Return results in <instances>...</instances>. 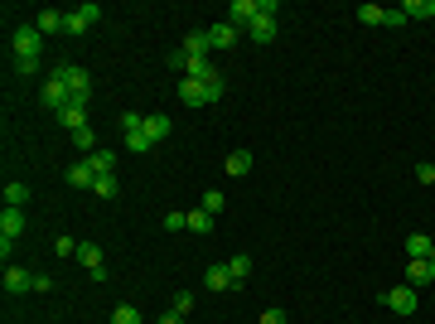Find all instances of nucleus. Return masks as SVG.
<instances>
[{"mask_svg":"<svg viewBox=\"0 0 435 324\" xmlns=\"http://www.w3.org/2000/svg\"><path fill=\"white\" fill-rule=\"evenodd\" d=\"M222 97V78H208V82H198V78H184L179 82V102L184 107H208V102H218Z\"/></svg>","mask_w":435,"mask_h":324,"instance_id":"f03ea898","label":"nucleus"},{"mask_svg":"<svg viewBox=\"0 0 435 324\" xmlns=\"http://www.w3.org/2000/svg\"><path fill=\"white\" fill-rule=\"evenodd\" d=\"M407 20H435V0H402Z\"/></svg>","mask_w":435,"mask_h":324,"instance_id":"aec40b11","label":"nucleus"},{"mask_svg":"<svg viewBox=\"0 0 435 324\" xmlns=\"http://www.w3.org/2000/svg\"><path fill=\"white\" fill-rule=\"evenodd\" d=\"M179 49H184L189 58H208V49H213V39H208V29H189Z\"/></svg>","mask_w":435,"mask_h":324,"instance_id":"ddd939ff","label":"nucleus"},{"mask_svg":"<svg viewBox=\"0 0 435 324\" xmlns=\"http://www.w3.org/2000/svg\"><path fill=\"white\" fill-rule=\"evenodd\" d=\"M382 15H387V5H358V20H363V25H382Z\"/></svg>","mask_w":435,"mask_h":324,"instance_id":"c85d7f7f","label":"nucleus"},{"mask_svg":"<svg viewBox=\"0 0 435 324\" xmlns=\"http://www.w3.org/2000/svg\"><path fill=\"white\" fill-rule=\"evenodd\" d=\"M126 150H131V155H145V150H150L145 131H126Z\"/></svg>","mask_w":435,"mask_h":324,"instance_id":"2f4dec72","label":"nucleus"},{"mask_svg":"<svg viewBox=\"0 0 435 324\" xmlns=\"http://www.w3.org/2000/svg\"><path fill=\"white\" fill-rule=\"evenodd\" d=\"M111 324H145V320H140L136 305H116V310H111Z\"/></svg>","mask_w":435,"mask_h":324,"instance_id":"bb28decb","label":"nucleus"},{"mask_svg":"<svg viewBox=\"0 0 435 324\" xmlns=\"http://www.w3.org/2000/svg\"><path fill=\"white\" fill-rule=\"evenodd\" d=\"M382 305L387 310H397V315H416V286H392V291H382Z\"/></svg>","mask_w":435,"mask_h":324,"instance_id":"20e7f679","label":"nucleus"},{"mask_svg":"<svg viewBox=\"0 0 435 324\" xmlns=\"http://www.w3.org/2000/svg\"><path fill=\"white\" fill-rule=\"evenodd\" d=\"M29 25L39 29V34H58V29H68V15H63V10H39Z\"/></svg>","mask_w":435,"mask_h":324,"instance_id":"4468645a","label":"nucleus"},{"mask_svg":"<svg viewBox=\"0 0 435 324\" xmlns=\"http://www.w3.org/2000/svg\"><path fill=\"white\" fill-rule=\"evenodd\" d=\"M87 160H92V169H97V174H116V150H92Z\"/></svg>","mask_w":435,"mask_h":324,"instance_id":"5701e85b","label":"nucleus"},{"mask_svg":"<svg viewBox=\"0 0 435 324\" xmlns=\"http://www.w3.org/2000/svg\"><path fill=\"white\" fill-rule=\"evenodd\" d=\"M54 73L68 82V92H73V107H87V102H92V78H87V68H78V63H58Z\"/></svg>","mask_w":435,"mask_h":324,"instance_id":"7ed1b4c3","label":"nucleus"},{"mask_svg":"<svg viewBox=\"0 0 435 324\" xmlns=\"http://www.w3.org/2000/svg\"><path fill=\"white\" fill-rule=\"evenodd\" d=\"M208 39H213V49H232V44H237V25H227V20H222V25L208 29Z\"/></svg>","mask_w":435,"mask_h":324,"instance_id":"6ab92c4d","label":"nucleus"},{"mask_svg":"<svg viewBox=\"0 0 435 324\" xmlns=\"http://www.w3.org/2000/svg\"><path fill=\"white\" fill-rule=\"evenodd\" d=\"M169 131H174V126H169V116H164V111L145 116V140H150V145H160V140H164Z\"/></svg>","mask_w":435,"mask_h":324,"instance_id":"2eb2a0df","label":"nucleus"},{"mask_svg":"<svg viewBox=\"0 0 435 324\" xmlns=\"http://www.w3.org/2000/svg\"><path fill=\"white\" fill-rule=\"evenodd\" d=\"M78 262L87 267V276H92V281H107V262H102V247L82 242V247H78Z\"/></svg>","mask_w":435,"mask_h":324,"instance_id":"6e6552de","label":"nucleus"},{"mask_svg":"<svg viewBox=\"0 0 435 324\" xmlns=\"http://www.w3.org/2000/svg\"><path fill=\"white\" fill-rule=\"evenodd\" d=\"M155 324H184V315H174V310H169V315H160Z\"/></svg>","mask_w":435,"mask_h":324,"instance_id":"58836bf2","label":"nucleus"},{"mask_svg":"<svg viewBox=\"0 0 435 324\" xmlns=\"http://www.w3.org/2000/svg\"><path fill=\"white\" fill-rule=\"evenodd\" d=\"M10 296H25V291H34V271H25V267H5V281H0Z\"/></svg>","mask_w":435,"mask_h":324,"instance_id":"1a4fd4ad","label":"nucleus"},{"mask_svg":"<svg viewBox=\"0 0 435 324\" xmlns=\"http://www.w3.org/2000/svg\"><path fill=\"white\" fill-rule=\"evenodd\" d=\"M203 291H237V281H232L227 262H222V267H208V271H203Z\"/></svg>","mask_w":435,"mask_h":324,"instance_id":"f8f14e48","label":"nucleus"},{"mask_svg":"<svg viewBox=\"0 0 435 324\" xmlns=\"http://www.w3.org/2000/svg\"><path fill=\"white\" fill-rule=\"evenodd\" d=\"M227 271H232V281L242 286L247 276H252V257H242V252H237V257H227Z\"/></svg>","mask_w":435,"mask_h":324,"instance_id":"393cba45","label":"nucleus"},{"mask_svg":"<svg viewBox=\"0 0 435 324\" xmlns=\"http://www.w3.org/2000/svg\"><path fill=\"white\" fill-rule=\"evenodd\" d=\"M189 233H198V238H208V233H213V213L193 208V213H189Z\"/></svg>","mask_w":435,"mask_h":324,"instance_id":"b1692460","label":"nucleus"},{"mask_svg":"<svg viewBox=\"0 0 435 324\" xmlns=\"http://www.w3.org/2000/svg\"><path fill=\"white\" fill-rule=\"evenodd\" d=\"M116 189H121V184H116V174H97V184H92L97 199H116Z\"/></svg>","mask_w":435,"mask_h":324,"instance_id":"a878e982","label":"nucleus"},{"mask_svg":"<svg viewBox=\"0 0 435 324\" xmlns=\"http://www.w3.org/2000/svg\"><path fill=\"white\" fill-rule=\"evenodd\" d=\"M431 267H435V247H431Z\"/></svg>","mask_w":435,"mask_h":324,"instance_id":"ea45409f","label":"nucleus"},{"mask_svg":"<svg viewBox=\"0 0 435 324\" xmlns=\"http://www.w3.org/2000/svg\"><path fill=\"white\" fill-rule=\"evenodd\" d=\"M39 97H44V107L54 111V116H58V111H63V107H68V102H73V92H68V82L58 78V73H49V82H44V92H39Z\"/></svg>","mask_w":435,"mask_h":324,"instance_id":"39448f33","label":"nucleus"},{"mask_svg":"<svg viewBox=\"0 0 435 324\" xmlns=\"http://www.w3.org/2000/svg\"><path fill=\"white\" fill-rule=\"evenodd\" d=\"M63 179H68L73 189H92V184H97V169H92V160H78V164L63 169Z\"/></svg>","mask_w":435,"mask_h":324,"instance_id":"9d476101","label":"nucleus"},{"mask_svg":"<svg viewBox=\"0 0 435 324\" xmlns=\"http://www.w3.org/2000/svg\"><path fill=\"white\" fill-rule=\"evenodd\" d=\"M121 131H145V116L140 111H121Z\"/></svg>","mask_w":435,"mask_h":324,"instance_id":"72a5a7b5","label":"nucleus"},{"mask_svg":"<svg viewBox=\"0 0 435 324\" xmlns=\"http://www.w3.org/2000/svg\"><path fill=\"white\" fill-rule=\"evenodd\" d=\"M222 208H227V199H222V189H208V194H203V213H222Z\"/></svg>","mask_w":435,"mask_h":324,"instance_id":"cd10ccee","label":"nucleus"},{"mask_svg":"<svg viewBox=\"0 0 435 324\" xmlns=\"http://www.w3.org/2000/svg\"><path fill=\"white\" fill-rule=\"evenodd\" d=\"M58 121H63L68 131H82V126H87V107H73V102H68V107L58 111Z\"/></svg>","mask_w":435,"mask_h":324,"instance_id":"4be33fe9","label":"nucleus"},{"mask_svg":"<svg viewBox=\"0 0 435 324\" xmlns=\"http://www.w3.org/2000/svg\"><path fill=\"white\" fill-rule=\"evenodd\" d=\"M10 54H15V68L20 73H39V54H44V34L34 25H20V29H10Z\"/></svg>","mask_w":435,"mask_h":324,"instance_id":"f257e3e1","label":"nucleus"},{"mask_svg":"<svg viewBox=\"0 0 435 324\" xmlns=\"http://www.w3.org/2000/svg\"><path fill=\"white\" fill-rule=\"evenodd\" d=\"M222 174H232V179H242V174H252V150H232V155L222 160Z\"/></svg>","mask_w":435,"mask_h":324,"instance_id":"dca6fc26","label":"nucleus"},{"mask_svg":"<svg viewBox=\"0 0 435 324\" xmlns=\"http://www.w3.org/2000/svg\"><path fill=\"white\" fill-rule=\"evenodd\" d=\"M256 15H261V0H232L227 5V25H237V29H252Z\"/></svg>","mask_w":435,"mask_h":324,"instance_id":"0eeeda50","label":"nucleus"},{"mask_svg":"<svg viewBox=\"0 0 435 324\" xmlns=\"http://www.w3.org/2000/svg\"><path fill=\"white\" fill-rule=\"evenodd\" d=\"M184 228H189V213H179V208L164 213V233H184Z\"/></svg>","mask_w":435,"mask_h":324,"instance_id":"c756f323","label":"nucleus"},{"mask_svg":"<svg viewBox=\"0 0 435 324\" xmlns=\"http://www.w3.org/2000/svg\"><path fill=\"white\" fill-rule=\"evenodd\" d=\"M97 20H102V5L87 0V5H78V10H68V29H63V34H87Z\"/></svg>","mask_w":435,"mask_h":324,"instance_id":"423d86ee","label":"nucleus"},{"mask_svg":"<svg viewBox=\"0 0 435 324\" xmlns=\"http://www.w3.org/2000/svg\"><path fill=\"white\" fill-rule=\"evenodd\" d=\"M435 238H426V233H411L407 238V262H421V257H431Z\"/></svg>","mask_w":435,"mask_h":324,"instance_id":"a211bd4d","label":"nucleus"},{"mask_svg":"<svg viewBox=\"0 0 435 324\" xmlns=\"http://www.w3.org/2000/svg\"><path fill=\"white\" fill-rule=\"evenodd\" d=\"M25 203H29V184L10 179V184H5V208H25Z\"/></svg>","mask_w":435,"mask_h":324,"instance_id":"412c9836","label":"nucleus"},{"mask_svg":"<svg viewBox=\"0 0 435 324\" xmlns=\"http://www.w3.org/2000/svg\"><path fill=\"white\" fill-rule=\"evenodd\" d=\"M193 310V296L189 291H174V315H189Z\"/></svg>","mask_w":435,"mask_h":324,"instance_id":"c9c22d12","label":"nucleus"},{"mask_svg":"<svg viewBox=\"0 0 435 324\" xmlns=\"http://www.w3.org/2000/svg\"><path fill=\"white\" fill-rule=\"evenodd\" d=\"M78 247H82V242H73V238H58L54 252H58V257H78Z\"/></svg>","mask_w":435,"mask_h":324,"instance_id":"e433bc0d","label":"nucleus"},{"mask_svg":"<svg viewBox=\"0 0 435 324\" xmlns=\"http://www.w3.org/2000/svg\"><path fill=\"white\" fill-rule=\"evenodd\" d=\"M25 233V208H5L0 213V242H15Z\"/></svg>","mask_w":435,"mask_h":324,"instance_id":"9b49d317","label":"nucleus"},{"mask_svg":"<svg viewBox=\"0 0 435 324\" xmlns=\"http://www.w3.org/2000/svg\"><path fill=\"white\" fill-rule=\"evenodd\" d=\"M431 281H435L431 257H421V262H411V267H407V286H431Z\"/></svg>","mask_w":435,"mask_h":324,"instance_id":"f3484780","label":"nucleus"},{"mask_svg":"<svg viewBox=\"0 0 435 324\" xmlns=\"http://www.w3.org/2000/svg\"><path fill=\"white\" fill-rule=\"evenodd\" d=\"M382 25H387V29H402V25H411V20H407V10H402V5H392V10L382 15Z\"/></svg>","mask_w":435,"mask_h":324,"instance_id":"473e14b6","label":"nucleus"},{"mask_svg":"<svg viewBox=\"0 0 435 324\" xmlns=\"http://www.w3.org/2000/svg\"><path fill=\"white\" fill-rule=\"evenodd\" d=\"M256 324H286V310H261V320Z\"/></svg>","mask_w":435,"mask_h":324,"instance_id":"4c0bfd02","label":"nucleus"},{"mask_svg":"<svg viewBox=\"0 0 435 324\" xmlns=\"http://www.w3.org/2000/svg\"><path fill=\"white\" fill-rule=\"evenodd\" d=\"M416 184H435V164H431V160L416 164Z\"/></svg>","mask_w":435,"mask_h":324,"instance_id":"f704fd0d","label":"nucleus"},{"mask_svg":"<svg viewBox=\"0 0 435 324\" xmlns=\"http://www.w3.org/2000/svg\"><path fill=\"white\" fill-rule=\"evenodd\" d=\"M73 140H78V150H87V155L97 150V131H92V126H82V131H73Z\"/></svg>","mask_w":435,"mask_h":324,"instance_id":"7c9ffc66","label":"nucleus"}]
</instances>
